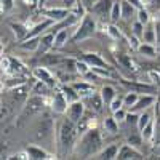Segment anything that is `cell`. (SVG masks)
<instances>
[{
    "label": "cell",
    "mask_w": 160,
    "mask_h": 160,
    "mask_svg": "<svg viewBox=\"0 0 160 160\" xmlns=\"http://www.w3.org/2000/svg\"><path fill=\"white\" fill-rule=\"evenodd\" d=\"M102 136H101V131L95 127V128H88L87 131H83L80 135L78 141L74 146V155L80 157V158H90V157H95L102 148Z\"/></svg>",
    "instance_id": "obj_1"
},
{
    "label": "cell",
    "mask_w": 160,
    "mask_h": 160,
    "mask_svg": "<svg viewBox=\"0 0 160 160\" xmlns=\"http://www.w3.org/2000/svg\"><path fill=\"white\" fill-rule=\"evenodd\" d=\"M96 29H98V21H96L95 16H93V13L88 11L87 15L75 24L74 34H72L71 40L72 42H83V40L95 35Z\"/></svg>",
    "instance_id": "obj_2"
},
{
    "label": "cell",
    "mask_w": 160,
    "mask_h": 160,
    "mask_svg": "<svg viewBox=\"0 0 160 160\" xmlns=\"http://www.w3.org/2000/svg\"><path fill=\"white\" fill-rule=\"evenodd\" d=\"M75 131H77V123H74L72 120L66 117L58 130V142H59V148L62 152H66L68 149H74Z\"/></svg>",
    "instance_id": "obj_3"
},
{
    "label": "cell",
    "mask_w": 160,
    "mask_h": 160,
    "mask_svg": "<svg viewBox=\"0 0 160 160\" xmlns=\"http://www.w3.org/2000/svg\"><path fill=\"white\" fill-rule=\"evenodd\" d=\"M32 75H34L35 78H38V80H43V82H45L47 85H50L53 90L59 87V85H58V80H59V78L53 74V72L47 68V66L40 64V66H37V68H34V69H32Z\"/></svg>",
    "instance_id": "obj_4"
},
{
    "label": "cell",
    "mask_w": 160,
    "mask_h": 160,
    "mask_svg": "<svg viewBox=\"0 0 160 160\" xmlns=\"http://www.w3.org/2000/svg\"><path fill=\"white\" fill-rule=\"evenodd\" d=\"M42 13H43L45 18L55 21V22H61V21H64L66 18H69L71 10H69L68 7L61 5V7H47V8L42 10Z\"/></svg>",
    "instance_id": "obj_5"
},
{
    "label": "cell",
    "mask_w": 160,
    "mask_h": 160,
    "mask_svg": "<svg viewBox=\"0 0 160 160\" xmlns=\"http://www.w3.org/2000/svg\"><path fill=\"white\" fill-rule=\"evenodd\" d=\"M83 115H85V101L83 99L71 102L68 111H66V117H68L69 120H72L74 123H78L80 120L83 118Z\"/></svg>",
    "instance_id": "obj_6"
},
{
    "label": "cell",
    "mask_w": 160,
    "mask_h": 160,
    "mask_svg": "<svg viewBox=\"0 0 160 160\" xmlns=\"http://www.w3.org/2000/svg\"><path fill=\"white\" fill-rule=\"evenodd\" d=\"M114 2L115 0H98V2L95 3V7H93L91 13L96 15V18H99V19H109Z\"/></svg>",
    "instance_id": "obj_7"
},
{
    "label": "cell",
    "mask_w": 160,
    "mask_h": 160,
    "mask_svg": "<svg viewBox=\"0 0 160 160\" xmlns=\"http://www.w3.org/2000/svg\"><path fill=\"white\" fill-rule=\"evenodd\" d=\"M68 108H69V101L66 99L64 93L58 87V90L55 91V96L51 98V109H53V112H56V114H66Z\"/></svg>",
    "instance_id": "obj_8"
},
{
    "label": "cell",
    "mask_w": 160,
    "mask_h": 160,
    "mask_svg": "<svg viewBox=\"0 0 160 160\" xmlns=\"http://www.w3.org/2000/svg\"><path fill=\"white\" fill-rule=\"evenodd\" d=\"M157 102V96L155 95H151V93H146V95H139V99L136 101V104L133 106L131 109H128V111H133V112H142V111H146V109H149V108H152V106Z\"/></svg>",
    "instance_id": "obj_9"
},
{
    "label": "cell",
    "mask_w": 160,
    "mask_h": 160,
    "mask_svg": "<svg viewBox=\"0 0 160 160\" xmlns=\"http://www.w3.org/2000/svg\"><path fill=\"white\" fill-rule=\"evenodd\" d=\"M118 160H128V158H144V154L136 149V148H133V146H130L128 142L122 144L120 146V151H118V155H117Z\"/></svg>",
    "instance_id": "obj_10"
},
{
    "label": "cell",
    "mask_w": 160,
    "mask_h": 160,
    "mask_svg": "<svg viewBox=\"0 0 160 160\" xmlns=\"http://www.w3.org/2000/svg\"><path fill=\"white\" fill-rule=\"evenodd\" d=\"M120 142H112L109 146H106V148H102L96 155L95 158H102V160H112V158H117L118 155V151H120Z\"/></svg>",
    "instance_id": "obj_11"
},
{
    "label": "cell",
    "mask_w": 160,
    "mask_h": 160,
    "mask_svg": "<svg viewBox=\"0 0 160 160\" xmlns=\"http://www.w3.org/2000/svg\"><path fill=\"white\" fill-rule=\"evenodd\" d=\"M72 85L75 87V90L78 91V95L82 99L91 96L93 93H95V83L90 82V80H80V82H72Z\"/></svg>",
    "instance_id": "obj_12"
},
{
    "label": "cell",
    "mask_w": 160,
    "mask_h": 160,
    "mask_svg": "<svg viewBox=\"0 0 160 160\" xmlns=\"http://www.w3.org/2000/svg\"><path fill=\"white\" fill-rule=\"evenodd\" d=\"M26 151H28V154H29V157L32 160H50V158H56L55 154H48L45 149L38 148V146H28Z\"/></svg>",
    "instance_id": "obj_13"
},
{
    "label": "cell",
    "mask_w": 160,
    "mask_h": 160,
    "mask_svg": "<svg viewBox=\"0 0 160 160\" xmlns=\"http://www.w3.org/2000/svg\"><path fill=\"white\" fill-rule=\"evenodd\" d=\"M53 45H55V32H45L40 35V43H38V50L37 53H47L53 48Z\"/></svg>",
    "instance_id": "obj_14"
},
{
    "label": "cell",
    "mask_w": 160,
    "mask_h": 160,
    "mask_svg": "<svg viewBox=\"0 0 160 160\" xmlns=\"http://www.w3.org/2000/svg\"><path fill=\"white\" fill-rule=\"evenodd\" d=\"M82 59L87 61L91 68H109V69H112L108 64V61L102 59L98 53H85V55H82Z\"/></svg>",
    "instance_id": "obj_15"
},
{
    "label": "cell",
    "mask_w": 160,
    "mask_h": 160,
    "mask_svg": "<svg viewBox=\"0 0 160 160\" xmlns=\"http://www.w3.org/2000/svg\"><path fill=\"white\" fill-rule=\"evenodd\" d=\"M64 59H66V58L56 55V53L53 55V53H48V51H47V53H43V55H42V58H40V64L47 66V68H55V66L58 68V66H59Z\"/></svg>",
    "instance_id": "obj_16"
},
{
    "label": "cell",
    "mask_w": 160,
    "mask_h": 160,
    "mask_svg": "<svg viewBox=\"0 0 160 160\" xmlns=\"http://www.w3.org/2000/svg\"><path fill=\"white\" fill-rule=\"evenodd\" d=\"M10 28H11L13 34H15V37H16V42H22L24 38H28L29 31H31L28 28V24H22V22H11Z\"/></svg>",
    "instance_id": "obj_17"
},
{
    "label": "cell",
    "mask_w": 160,
    "mask_h": 160,
    "mask_svg": "<svg viewBox=\"0 0 160 160\" xmlns=\"http://www.w3.org/2000/svg\"><path fill=\"white\" fill-rule=\"evenodd\" d=\"M69 29L71 28H64V29H59V31L55 32V45H53L55 50H59V48H62L66 43H68V40L71 38Z\"/></svg>",
    "instance_id": "obj_18"
},
{
    "label": "cell",
    "mask_w": 160,
    "mask_h": 160,
    "mask_svg": "<svg viewBox=\"0 0 160 160\" xmlns=\"http://www.w3.org/2000/svg\"><path fill=\"white\" fill-rule=\"evenodd\" d=\"M141 42L152 43V45H155V43H157V32H155V24H154V21H151L149 24H146Z\"/></svg>",
    "instance_id": "obj_19"
},
{
    "label": "cell",
    "mask_w": 160,
    "mask_h": 160,
    "mask_svg": "<svg viewBox=\"0 0 160 160\" xmlns=\"http://www.w3.org/2000/svg\"><path fill=\"white\" fill-rule=\"evenodd\" d=\"M59 88H61V91L64 93L66 99L69 101V104L74 102V101L82 99V98H80V95H78V91L75 90V87H74L72 83H62V85H59Z\"/></svg>",
    "instance_id": "obj_20"
},
{
    "label": "cell",
    "mask_w": 160,
    "mask_h": 160,
    "mask_svg": "<svg viewBox=\"0 0 160 160\" xmlns=\"http://www.w3.org/2000/svg\"><path fill=\"white\" fill-rule=\"evenodd\" d=\"M99 93H101L102 101H104V104L108 106V108L111 106V102L117 98V90H115L112 85H102L101 90H99Z\"/></svg>",
    "instance_id": "obj_21"
},
{
    "label": "cell",
    "mask_w": 160,
    "mask_h": 160,
    "mask_svg": "<svg viewBox=\"0 0 160 160\" xmlns=\"http://www.w3.org/2000/svg\"><path fill=\"white\" fill-rule=\"evenodd\" d=\"M51 90H53V88H51L50 85H47V83L43 82V80H38V78H35V82H34V85H32V88H31V95H37V96H47Z\"/></svg>",
    "instance_id": "obj_22"
},
{
    "label": "cell",
    "mask_w": 160,
    "mask_h": 160,
    "mask_svg": "<svg viewBox=\"0 0 160 160\" xmlns=\"http://www.w3.org/2000/svg\"><path fill=\"white\" fill-rule=\"evenodd\" d=\"M38 43H40V35L37 37H29V38H24L22 42L18 43V47L21 50H26V51H32V53H37L38 50Z\"/></svg>",
    "instance_id": "obj_23"
},
{
    "label": "cell",
    "mask_w": 160,
    "mask_h": 160,
    "mask_svg": "<svg viewBox=\"0 0 160 160\" xmlns=\"http://www.w3.org/2000/svg\"><path fill=\"white\" fill-rule=\"evenodd\" d=\"M154 109H155V106H152V108L149 109H146L142 112H139V118H138V131H141L146 125H148L149 122H152L154 120Z\"/></svg>",
    "instance_id": "obj_24"
},
{
    "label": "cell",
    "mask_w": 160,
    "mask_h": 160,
    "mask_svg": "<svg viewBox=\"0 0 160 160\" xmlns=\"http://www.w3.org/2000/svg\"><path fill=\"white\" fill-rule=\"evenodd\" d=\"M120 2H122V21L131 22V18L135 16V13L138 11V8L133 7L128 0H120Z\"/></svg>",
    "instance_id": "obj_25"
},
{
    "label": "cell",
    "mask_w": 160,
    "mask_h": 160,
    "mask_svg": "<svg viewBox=\"0 0 160 160\" xmlns=\"http://www.w3.org/2000/svg\"><path fill=\"white\" fill-rule=\"evenodd\" d=\"M85 101H88L90 102V108L95 111V112H101L102 111V106H106L104 104V101H102V96H101V93H93L91 96H88V98H85Z\"/></svg>",
    "instance_id": "obj_26"
},
{
    "label": "cell",
    "mask_w": 160,
    "mask_h": 160,
    "mask_svg": "<svg viewBox=\"0 0 160 160\" xmlns=\"http://www.w3.org/2000/svg\"><path fill=\"white\" fill-rule=\"evenodd\" d=\"M136 51L139 53V55H142L144 58H155V56H157V48H155V45H152V43L141 42Z\"/></svg>",
    "instance_id": "obj_27"
},
{
    "label": "cell",
    "mask_w": 160,
    "mask_h": 160,
    "mask_svg": "<svg viewBox=\"0 0 160 160\" xmlns=\"http://www.w3.org/2000/svg\"><path fill=\"white\" fill-rule=\"evenodd\" d=\"M104 131H108V135H117L118 133V123L114 117H106L102 122Z\"/></svg>",
    "instance_id": "obj_28"
},
{
    "label": "cell",
    "mask_w": 160,
    "mask_h": 160,
    "mask_svg": "<svg viewBox=\"0 0 160 160\" xmlns=\"http://www.w3.org/2000/svg\"><path fill=\"white\" fill-rule=\"evenodd\" d=\"M141 135H142L144 142H149V141L154 139V136H155V120L149 122L148 125H146V127L141 130Z\"/></svg>",
    "instance_id": "obj_29"
},
{
    "label": "cell",
    "mask_w": 160,
    "mask_h": 160,
    "mask_svg": "<svg viewBox=\"0 0 160 160\" xmlns=\"http://www.w3.org/2000/svg\"><path fill=\"white\" fill-rule=\"evenodd\" d=\"M118 21H122V2H120V0H115V2H114V7H112V10H111L109 22L118 24Z\"/></svg>",
    "instance_id": "obj_30"
},
{
    "label": "cell",
    "mask_w": 160,
    "mask_h": 160,
    "mask_svg": "<svg viewBox=\"0 0 160 160\" xmlns=\"http://www.w3.org/2000/svg\"><path fill=\"white\" fill-rule=\"evenodd\" d=\"M125 87H128V88H131L133 91H138V93H141V91H144V93H151L152 90H154V87L152 85H149V83H130V82H127V80H123L122 82Z\"/></svg>",
    "instance_id": "obj_31"
},
{
    "label": "cell",
    "mask_w": 160,
    "mask_h": 160,
    "mask_svg": "<svg viewBox=\"0 0 160 160\" xmlns=\"http://www.w3.org/2000/svg\"><path fill=\"white\" fill-rule=\"evenodd\" d=\"M117 61L120 62V66H123V68H128L130 71H136V62L131 59V56L128 55H123V53H118L117 55Z\"/></svg>",
    "instance_id": "obj_32"
},
{
    "label": "cell",
    "mask_w": 160,
    "mask_h": 160,
    "mask_svg": "<svg viewBox=\"0 0 160 160\" xmlns=\"http://www.w3.org/2000/svg\"><path fill=\"white\" fill-rule=\"evenodd\" d=\"M106 32H108V35L112 38V40H120L123 37L122 31H120V28L115 24V22H109V24H106Z\"/></svg>",
    "instance_id": "obj_33"
},
{
    "label": "cell",
    "mask_w": 160,
    "mask_h": 160,
    "mask_svg": "<svg viewBox=\"0 0 160 160\" xmlns=\"http://www.w3.org/2000/svg\"><path fill=\"white\" fill-rule=\"evenodd\" d=\"M139 99V93L138 91H128L127 95L123 96V108H127V109H131L133 106L136 104V101Z\"/></svg>",
    "instance_id": "obj_34"
},
{
    "label": "cell",
    "mask_w": 160,
    "mask_h": 160,
    "mask_svg": "<svg viewBox=\"0 0 160 160\" xmlns=\"http://www.w3.org/2000/svg\"><path fill=\"white\" fill-rule=\"evenodd\" d=\"M127 142H128L130 146H133V148L141 149V146L144 144V139H142L141 131H139V133H131V135L127 138Z\"/></svg>",
    "instance_id": "obj_35"
},
{
    "label": "cell",
    "mask_w": 160,
    "mask_h": 160,
    "mask_svg": "<svg viewBox=\"0 0 160 160\" xmlns=\"http://www.w3.org/2000/svg\"><path fill=\"white\" fill-rule=\"evenodd\" d=\"M136 19L139 21V22H142L144 26L146 24H149L152 19H151V13H149V10H146V8H139L138 11H136Z\"/></svg>",
    "instance_id": "obj_36"
},
{
    "label": "cell",
    "mask_w": 160,
    "mask_h": 160,
    "mask_svg": "<svg viewBox=\"0 0 160 160\" xmlns=\"http://www.w3.org/2000/svg\"><path fill=\"white\" fill-rule=\"evenodd\" d=\"M144 28H146V26L136 19V21H133V22H131V28H130V29H131V34H133V35H136L138 38H142Z\"/></svg>",
    "instance_id": "obj_37"
},
{
    "label": "cell",
    "mask_w": 160,
    "mask_h": 160,
    "mask_svg": "<svg viewBox=\"0 0 160 160\" xmlns=\"http://www.w3.org/2000/svg\"><path fill=\"white\" fill-rule=\"evenodd\" d=\"M90 71H91V66H90L87 61H83V59H77V74H80L82 77H85Z\"/></svg>",
    "instance_id": "obj_38"
},
{
    "label": "cell",
    "mask_w": 160,
    "mask_h": 160,
    "mask_svg": "<svg viewBox=\"0 0 160 160\" xmlns=\"http://www.w3.org/2000/svg\"><path fill=\"white\" fill-rule=\"evenodd\" d=\"M127 114H128L127 108H120V109H117V111H114V112H112V117L117 120V123L120 125V123H125V120H127Z\"/></svg>",
    "instance_id": "obj_39"
},
{
    "label": "cell",
    "mask_w": 160,
    "mask_h": 160,
    "mask_svg": "<svg viewBox=\"0 0 160 160\" xmlns=\"http://www.w3.org/2000/svg\"><path fill=\"white\" fill-rule=\"evenodd\" d=\"M148 77L151 78V83H154L155 87H160V72L155 69V71H149L148 72Z\"/></svg>",
    "instance_id": "obj_40"
},
{
    "label": "cell",
    "mask_w": 160,
    "mask_h": 160,
    "mask_svg": "<svg viewBox=\"0 0 160 160\" xmlns=\"http://www.w3.org/2000/svg\"><path fill=\"white\" fill-rule=\"evenodd\" d=\"M120 108H123V98H115L112 102H111V106H109V109H111V112H114V111H117V109H120Z\"/></svg>",
    "instance_id": "obj_41"
},
{
    "label": "cell",
    "mask_w": 160,
    "mask_h": 160,
    "mask_svg": "<svg viewBox=\"0 0 160 160\" xmlns=\"http://www.w3.org/2000/svg\"><path fill=\"white\" fill-rule=\"evenodd\" d=\"M2 2V13H8L15 7V0H0Z\"/></svg>",
    "instance_id": "obj_42"
},
{
    "label": "cell",
    "mask_w": 160,
    "mask_h": 160,
    "mask_svg": "<svg viewBox=\"0 0 160 160\" xmlns=\"http://www.w3.org/2000/svg\"><path fill=\"white\" fill-rule=\"evenodd\" d=\"M83 5H85V8L88 10V11H91L93 10V7H95V3L98 2V0H80Z\"/></svg>",
    "instance_id": "obj_43"
},
{
    "label": "cell",
    "mask_w": 160,
    "mask_h": 160,
    "mask_svg": "<svg viewBox=\"0 0 160 160\" xmlns=\"http://www.w3.org/2000/svg\"><path fill=\"white\" fill-rule=\"evenodd\" d=\"M78 2H80V0H62V5H64V7H68V8L71 10V8H72L74 5H77Z\"/></svg>",
    "instance_id": "obj_44"
},
{
    "label": "cell",
    "mask_w": 160,
    "mask_h": 160,
    "mask_svg": "<svg viewBox=\"0 0 160 160\" xmlns=\"http://www.w3.org/2000/svg\"><path fill=\"white\" fill-rule=\"evenodd\" d=\"M24 3L26 5H35V3H38V0H24Z\"/></svg>",
    "instance_id": "obj_45"
},
{
    "label": "cell",
    "mask_w": 160,
    "mask_h": 160,
    "mask_svg": "<svg viewBox=\"0 0 160 160\" xmlns=\"http://www.w3.org/2000/svg\"><path fill=\"white\" fill-rule=\"evenodd\" d=\"M155 69H157V71H158V72H160V64H158V66H157V68H155Z\"/></svg>",
    "instance_id": "obj_46"
},
{
    "label": "cell",
    "mask_w": 160,
    "mask_h": 160,
    "mask_svg": "<svg viewBox=\"0 0 160 160\" xmlns=\"http://www.w3.org/2000/svg\"><path fill=\"white\" fill-rule=\"evenodd\" d=\"M158 155H160V146H158Z\"/></svg>",
    "instance_id": "obj_47"
},
{
    "label": "cell",
    "mask_w": 160,
    "mask_h": 160,
    "mask_svg": "<svg viewBox=\"0 0 160 160\" xmlns=\"http://www.w3.org/2000/svg\"><path fill=\"white\" fill-rule=\"evenodd\" d=\"M158 18H160V11H158Z\"/></svg>",
    "instance_id": "obj_48"
}]
</instances>
